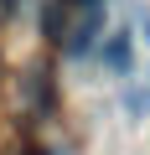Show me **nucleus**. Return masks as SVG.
Returning a JSON list of instances; mask_svg holds the SVG:
<instances>
[{"mask_svg": "<svg viewBox=\"0 0 150 155\" xmlns=\"http://www.w3.org/2000/svg\"><path fill=\"white\" fill-rule=\"evenodd\" d=\"M104 67L109 72H129L135 67V47H129V31H114L104 41Z\"/></svg>", "mask_w": 150, "mask_h": 155, "instance_id": "obj_2", "label": "nucleus"}, {"mask_svg": "<svg viewBox=\"0 0 150 155\" xmlns=\"http://www.w3.org/2000/svg\"><path fill=\"white\" fill-rule=\"evenodd\" d=\"M42 31L52 41H62V31H67V0H47L42 5Z\"/></svg>", "mask_w": 150, "mask_h": 155, "instance_id": "obj_3", "label": "nucleus"}, {"mask_svg": "<svg viewBox=\"0 0 150 155\" xmlns=\"http://www.w3.org/2000/svg\"><path fill=\"white\" fill-rule=\"evenodd\" d=\"M0 83H5V57H0Z\"/></svg>", "mask_w": 150, "mask_h": 155, "instance_id": "obj_4", "label": "nucleus"}, {"mask_svg": "<svg viewBox=\"0 0 150 155\" xmlns=\"http://www.w3.org/2000/svg\"><path fill=\"white\" fill-rule=\"evenodd\" d=\"M145 41H150V16H145Z\"/></svg>", "mask_w": 150, "mask_h": 155, "instance_id": "obj_5", "label": "nucleus"}, {"mask_svg": "<svg viewBox=\"0 0 150 155\" xmlns=\"http://www.w3.org/2000/svg\"><path fill=\"white\" fill-rule=\"evenodd\" d=\"M98 31H104V5H83V11H78V21L62 31V47H67V57H83V52H93Z\"/></svg>", "mask_w": 150, "mask_h": 155, "instance_id": "obj_1", "label": "nucleus"}]
</instances>
